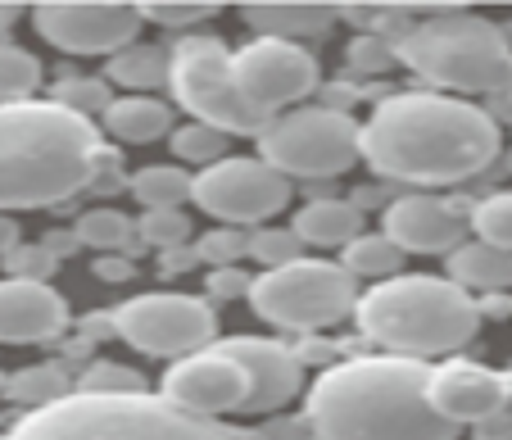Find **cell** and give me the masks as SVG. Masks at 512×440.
<instances>
[{
	"label": "cell",
	"mask_w": 512,
	"mask_h": 440,
	"mask_svg": "<svg viewBox=\"0 0 512 440\" xmlns=\"http://www.w3.org/2000/svg\"><path fill=\"white\" fill-rule=\"evenodd\" d=\"M195 259L213 268H236L245 259V232L241 227H209L195 241Z\"/></svg>",
	"instance_id": "cell-35"
},
{
	"label": "cell",
	"mask_w": 512,
	"mask_h": 440,
	"mask_svg": "<svg viewBox=\"0 0 512 440\" xmlns=\"http://www.w3.org/2000/svg\"><path fill=\"white\" fill-rule=\"evenodd\" d=\"M245 291H250V273H241V268H213L209 273L213 300H241Z\"/></svg>",
	"instance_id": "cell-40"
},
{
	"label": "cell",
	"mask_w": 512,
	"mask_h": 440,
	"mask_svg": "<svg viewBox=\"0 0 512 440\" xmlns=\"http://www.w3.org/2000/svg\"><path fill=\"white\" fill-rule=\"evenodd\" d=\"M127 191L145 209H182V200H191V173L182 164H145L127 177Z\"/></svg>",
	"instance_id": "cell-24"
},
{
	"label": "cell",
	"mask_w": 512,
	"mask_h": 440,
	"mask_svg": "<svg viewBox=\"0 0 512 440\" xmlns=\"http://www.w3.org/2000/svg\"><path fill=\"white\" fill-rule=\"evenodd\" d=\"M449 282L472 291H503L512 286V255L494 250L485 241H463L458 250H449Z\"/></svg>",
	"instance_id": "cell-22"
},
{
	"label": "cell",
	"mask_w": 512,
	"mask_h": 440,
	"mask_svg": "<svg viewBox=\"0 0 512 440\" xmlns=\"http://www.w3.org/2000/svg\"><path fill=\"white\" fill-rule=\"evenodd\" d=\"M508 168H512V155H508Z\"/></svg>",
	"instance_id": "cell-46"
},
{
	"label": "cell",
	"mask_w": 512,
	"mask_h": 440,
	"mask_svg": "<svg viewBox=\"0 0 512 440\" xmlns=\"http://www.w3.org/2000/svg\"><path fill=\"white\" fill-rule=\"evenodd\" d=\"M141 23H159V28H191L218 14V5H136Z\"/></svg>",
	"instance_id": "cell-37"
},
{
	"label": "cell",
	"mask_w": 512,
	"mask_h": 440,
	"mask_svg": "<svg viewBox=\"0 0 512 440\" xmlns=\"http://www.w3.org/2000/svg\"><path fill=\"white\" fill-rule=\"evenodd\" d=\"M395 59H404L422 82L449 91H476V96L512 91V41L503 37L499 23L463 14L458 5L413 23L399 37Z\"/></svg>",
	"instance_id": "cell-6"
},
{
	"label": "cell",
	"mask_w": 512,
	"mask_h": 440,
	"mask_svg": "<svg viewBox=\"0 0 512 440\" xmlns=\"http://www.w3.org/2000/svg\"><path fill=\"white\" fill-rule=\"evenodd\" d=\"M0 440H5V436H0Z\"/></svg>",
	"instance_id": "cell-48"
},
{
	"label": "cell",
	"mask_w": 512,
	"mask_h": 440,
	"mask_svg": "<svg viewBox=\"0 0 512 440\" xmlns=\"http://www.w3.org/2000/svg\"><path fill=\"white\" fill-rule=\"evenodd\" d=\"M349 64H354L358 73H381V69H390V64H399L395 59V46H390L386 37H358L354 46H349Z\"/></svg>",
	"instance_id": "cell-38"
},
{
	"label": "cell",
	"mask_w": 512,
	"mask_h": 440,
	"mask_svg": "<svg viewBox=\"0 0 512 440\" xmlns=\"http://www.w3.org/2000/svg\"><path fill=\"white\" fill-rule=\"evenodd\" d=\"M399 264H404L399 245L386 241L381 232L354 236V241L345 245V255H340V268H345L354 282H358V277H377V282H386V277H399Z\"/></svg>",
	"instance_id": "cell-25"
},
{
	"label": "cell",
	"mask_w": 512,
	"mask_h": 440,
	"mask_svg": "<svg viewBox=\"0 0 512 440\" xmlns=\"http://www.w3.org/2000/svg\"><path fill=\"white\" fill-rule=\"evenodd\" d=\"M508 100H512V91H508Z\"/></svg>",
	"instance_id": "cell-47"
},
{
	"label": "cell",
	"mask_w": 512,
	"mask_h": 440,
	"mask_svg": "<svg viewBox=\"0 0 512 440\" xmlns=\"http://www.w3.org/2000/svg\"><path fill=\"white\" fill-rule=\"evenodd\" d=\"M467 218L454 200L440 196H399L381 209V236L399 245V255H449L463 245Z\"/></svg>",
	"instance_id": "cell-16"
},
{
	"label": "cell",
	"mask_w": 512,
	"mask_h": 440,
	"mask_svg": "<svg viewBox=\"0 0 512 440\" xmlns=\"http://www.w3.org/2000/svg\"><path fill=\"white\" fill-rule=\"evenodd\" d=\"M168 404L195 413V418H223V413H241L245 395H250V382L245 372L227 359L218 345L209 350H195L186 359H173V368L164 372V386H159Z\"/></svg>",
	"instance_id": "cell-14"
},
{
	"label": "cell",
	"mask_w": 512,
	"mask_h": 440,
	"mask_svg": "<svg viewBox=\"0 0 512 440\" xmlns=\"http://www.w3.org/2000/svg\"><path fill=\"white\" fill-rule=\"evenodd\" d=\"M250 309L259 313L263 323L281 327V332H322L336 327L340 318H349L358 304V286L331 259H295L286 268L250 277L245 291Z\"/></svg>",
	"instance_id": "cell-8"
},
{
	"label": "cell",
	"mask_w": 512,
	"mask_h": 440,
	"mask_svg": "<svg viewBox=\"0 0 512 440\" xmlns=\"http://www.w3.org/2000/svg\"><path fill=\"white\" fill-rule=\"evenodd\" d=\"M41 87V59L32 50L0 41V105H19L32 100V91Z\"/></svg>",
	"instance_id": "cell-28"
},
{
	"label": "cell",
	"mask_w": 512,
	"mask_h": 440,
	"mask_svg": "<svg viewBox=\"0 0 512 440\" xmlns=\"http://www.w3.org/2000/svg\"><path fill=\"white\" fill-rule=\"evenodd\" d=\"M19 23V5H0V32Z\"/></svg>",
	"instance_id": "cell-45"
},
{
	"label": "cell",
	"mask_w": 512,
	"mask_h": 440,
	"mask_svg": "<svg viewBox=\"0 0 512 440\" xmlns=\"http://www.w3.org/2000/svg\"><path fill=\"white\" fill-rule=\"evenodd\" d=\"M213 345H218V350L245 372V382H250V395H245L241 413H277L304 391V363L295 359L290 345L263 341V336H232V341H213Z\"/></svg>",
	"instance_id": "cell-15"
},
{
	"label": "cell",
	"mask_w": 512,
	"mask_h": 440,
	"mask_svg": "<svg viewBox=\"0 0 512 440\" xmlns=\"http://www.w3.org/2000/svg\"><path fill=\"white\" fill-rule=\"evenodd\" d=\"M59 259L50 255L46 245H14L10 255H5V273L14 277V282H50V273H55Z\"/></svg>",
	"instance_id": "cell-36"
},
{
	"label": "cell",
	"mask_w": 512,
	"mask_h": 440,
	"mask_svg": "<svg viewBox=\"0 0 512 440\" xmlns=\"http://www.w3.org/2000/svg\"><path fill=\"white\" fill-rule=\"evenodd\" d=\"M5 395H10L14 404H23V409H46V404L73 395V382H68L64 363H41V368L14 372L10 382H5Z\"/></svg>",
	"instance_id": "cell-26"
},
{
	"label": "cell",
	"mask_w": 512,
	"mask_h": 440,
	"mask_svg": "<svg viewBox=\"0 0 512 440\" xmlns=\"http://www.w3.org/2000/svg\"><path fill=\"white\" fill-rule=\"evenodd\" d=\"M191 200L227 227L268 223L286 209L290 182L254 155H227L191 177Z\"/></svg>",
	"instance_id": "cell-11"
},
{
	"label": "cell",
	"mask_w": 512,
	"mask_h": 440,
	"mask_svg": "<svg viewBox=\"0 0 512 440\" xmlns=\"http://www.w3.org/2000/svg\"><path fill=\"white\" fill-rule=\"evenodd\" d=\"M73 236H78V245H91L100 255H118L123 245H132L136 223L127 214H118V209H87L73 223Z\"/></svg>",
	"instance_id": "cell-27"
},
{
	"label": "cell",
	"mask_w": 512,
	"mask_h": 440,
	"mask_svg": "<svg viewBox=\"0 0 512 440\" xmlns=\"http://www.w3.org/2000/svg\"><path fill=\"white\" fill-rule=\"evenodd\" d=\"M467 227L476 232V241L494 245L503 255H512V191H494L467 214Z\"/></svg>",
	"instance_id": "cell-29"
},
{
	"label": "cell",
	"mask_w": 512,
	"mask_h": 440,
	"mask_svg": "<svg viewBox=\"0 0 512 440\" xmlns=\"http://www.w3.org/2000/svg\"><path fill=\"white\" fill-rule=\"evenodd\" d=\"M105 82H118V87H132V91L168 87V50L164 46H141V41H132L127 50L109 55Z\"/></svg>",
	"instance_id": "cell-23"
},
{
	"label": "cell",
	"mask_w": 512,
	"mask_h": 440,
	"mask_svg": "<svg viewBox=\"0 0 512 440\" xmlns=\"http://www.w3.org/2000/svg\"><path fill=\"white\" fill-rule=\"evenodd\" d=\"M259 155L281 177H340L358 164V118L331 105H295L259 132Z\"/></svg>",
	"instance_id": "cell-9"
},
{
	"label": "cell",
	"mask_w": 512,
	"mask_h": 440,
	"mask_svg": "<svg viewBox=\"0 0 512 440\" xmlns=\"http://www.w3.org/2000/svg\"><path fill=\"white\" fill-rule=\"evenodd\" d=\"M290 232L300 236L304 245H340L345 250L354 236H363V209L354 200H340V196H318L295 214Z\"/></svg>",
	"instance_id": "cell-20"
},
{
	"label": "cell",
	"mask_w": 512,
	"mask_h": 440,
	"mask_svg": "<svg viewBox=\"0 0 512 440\" xmlns=\"http://www.w3.org/2000/svg\"><path fill=\"white\" fill-rule=\"evenodd\" d=\"M105 159L91 118L55 100L0 105V214L64 205L96 182Z\"/></svg>",
	"instance_id": "cell-3"
},
{
	"label": "cell",
	"mask_w": 512,
	"mask_h": 440,
	"mask_svg": "<svg viewBox=\"0 0 512 440\" xmlns=\"http://www.w3.org/2000/svg\"><path fill=\"white\" fill-rule=\"evenodd\" d=\"M340 19L336 5H245V23L254 28V37H272V41H295L304 37H322L331 32Z\"/></svg>",
	"instance_id": "cell-19"
},
{
	"label": "cell",
	"mask_w": 512,
	"mask_h": 440,
	"mask_svg": "<svg viewBox=\"0 0 512 440\" xmlns=\"http://www.w3.org/2000/svg\"><path fill=\"white\" fill-rule=\"evenodd\" d=\"M168 141H173V155L182 159V164L209 168V164H218V159H227V141H232V137L204 128V123H186V128L168 132Z\"/></svg>",
	"instance_id": "cell-31"
},
{
	"label": "cell",
	"mask_w": 512,
	"mask_h": 440,
	"mask_svg": "<svg viewBox=\"0 0 512 440\" xmlns=\"http://www.w3.org/2000/svg\"><path fill=\"white\" fill-rule=\"evenodd\" d=\"M5 440H254L223 422L195 418L164 395H64L46 409H28Z\"/></svg>",
	"instance_id": "cell-5"
},
{
	"label": "cell",
	"mask_w": 512,
	"mask_h": 440,
	"mask_svg": "<svg viewBox=\"0 0 512 440\" xmlns=\"http://www.w3.org/2000/svg\"><path fill=\"white\" fill-rule=\"evenodd\" d=\"M73 391H82V395H136V391H145V382H141V372L127 368V363L96 359L78 377V386H73Z\"/></svg>",
	"instance_id": "cell-32"
},
{
	"label": "cell",
	"mask_w": 512,
	"mask_h": 440,
	"mask_svg": "<svg viewBox=\"0 0 512 440\" xmlns=\"http://www.w3.org/2000/svg\"><path fill=\"white\" fill-rule=\"evenodd\" d=\"M100 123H105V132L114 141L145 146V141H159L173 132V109L155 96H123V100H109Z\"/></svg>",
	"instance_id": "cell-21"
},
{
	"label": "cell",
	"mask_w": 512,
	"mask_h": 440,
	"mask_svg": "<svg viewBox=\"0 0 512 440\" xmlns=\"http://www.w3.org/2000/svg\"><path fill=\"white\" fill-rule=\"evenodd\" d=\"M136 236L164 255V250H177V245H191V218L182 209H145L141 223H136Z\"/></svg>",
	"instance_id": "cell-33"
},
{
	"label": "cell",
	"mask_w": 512,
	"mask_h": 440,
	"mask_svg": "<svg viewBox=\"0 0 512 440\" xmlns=\"http://www.w3.org/2000/svg\"><path fill=\"white\" fill-rule=\"evenodd\" d=\"M232 73L245 105L259 109L263 118H277L286 109H295L322 82L318 59L309 50L295 46V41H272V37H254L250 46L232 50Z\"/></svg>",
	"instance_id": "cell-12"
},
{
	"label": "cell",
	"mask_w": 512,
	"mask_h": 440,
	"mask_svg": "<svg viewBox=\"0 0 512 440\" xmlns=\"http://www.w3.org/2000/svg\"><path fill=\"white\" fill-rule=\"evenodd\" d=\"M68 332V304L50 282H0V345H50Z\"/></svg>",
	"instance_id": "cell-18"
},
{
	"label": "cell",
	"mask_w": 512,
	"mask_h": 440,
	"mask_svg": "<svg viewBox=\"0 0 512 440\" xmlns=\"http://www.w3.org/2000/svg\"><path fill=\"white\" fill-rule=\"evenodd\" d=\"M503 372L485 368L476 359H445L440 368H431V409L445 422L463 427H481L485 418H494V409L503 404Z\"/></svg>",
	"instance_id": "cell-17"
},
{
	"label": "cell",
	"mask_w": 512,
	"mask_h": 440,
	"mask_svg": "<svg viewBox=\"0 0 512 440\" xmlns=\"http://www.w3.org/2000/svg\"><path fill=\"white\" fill-rule=\"evenodd\" d=\"M32 28L64 55H118L136 41V5H37Z\"/></svg>",
	"instance_id": "cell-13"
},
{
	"label": "cell",
	"mask_w": 512,
	"mask_h": 440,
	"mask_svg": "<svg viewBox=\"0 0 512 440\" xmlns=\"http://www.w3.org/2000/svg\"><path fill=\"white\" fill-rule=\"evenodd\" d=\"M431 368L399 354L336 359L309 386L313 440H458V427L431 409Z\"/></svg>",
	"instance_id": "cell-2"
},
{
	"label": "cell",
	"mask_w": 512,
	"mask_h": 440,
	"mask_svg": "<svg viewBox=\"0 0 512 440\" xmlns=\"http://www.w3.org/2000/svg\"><path fill=\"white\" fill-rule=\"evenodd\" d=\"M245 255L254 264H263V273H272V268H286L295 259H304V241L290 227H254L245 236Z\"/></svg>",
	"instance_id": "cell-30"
},
{
	"label": "cell",
	"mask_w": 512,
	"mask_h": 440,
	"mask_svg": "<svg viewBox=\"0 0 512 440\" xmlns=\"http://www.w3.org/2000/svg\"><path fill=\"white\" fill-rule=\"evenodd\" d=\"M503 137L490 109L440 91L386 96L358 123V159L404 186H454L485 173Z\"/></svg>",
	"instance_id": "cell-1"
},
{
	"label": "cell",
	"mask_w": 512,
	"mask_h": 440,
	"mask_svg": "<svg viewBox=\"0 0 512 440\" xmlns=\"http://www.w3.org/2000/svg\"><path fill=\"white\" fill-rule=\"evenodd\" d=\"M132 273H136V264L127 255H100L96 259V277H100V282H127Z\"/></svg>",
	"instance_id": "cell-41"
},
{
	"label": "cell",
	"mask_w": 512,
	"mask_h": 440,
	"mask_svg": "<svg viewBox=\"0 0 512 440\" xmlns=\"http://www.w3.org/2000/svg\"><path fill=\"white\" fill-rule=\"evenodd\" d=\"M503 404L494 409V418H485L481 427H472V440H512V372H503Z\"/></svg>",
	"instance_id": "cell-39"
},
{
	"label": "cell",
	"mask_w": 512,
	"mask_h": 440,
	"mask_svg": "<svg viewBox=\"0 0 512 440\" xmlns=\"http://www.w3.org/2000/svg\"><path fill=\"white\" fill-rule=\"evenodd\" d=\"M354 323L386 354L426 363L435 354L463 350L481 327V309L449 277L399 273L368 286V295H358Z\"/></svg>",
	"instance_id": "cell-4"
},
{
	"label": "cell",
	"mask_w": 512,
	"mask_h": 440,
	"mask_svg": "<svg viewBox=\"0 0 512 440\" xmlns=\"http://www.w3.org/2000/svg\"><path fill=\"white\" fill-rule=\"evenodd\" d=\"M114 332L132 345L136 354L150 359H186L195 350H209L218 336V313L200 295H177V291H145L118 304Z\"/></svg>",
	"instance_id": "cell-10"
},
{
	"label": "cell",
	"mask_w": 512,
	"mask_h": 440,
	"mask_svg": "<svg viewBox=\"0 0 512 440\" xmlns=\"http://www.w3.org/2000/svg\"><path fill=\"white\" fill-rule=\"evenodd\" d=\"M200 264V259H195V245H177V250H164V273H191V268Z\"/></svg>",
	"instance_id": "cell-42"
},
{
	"label": "cell",
	"mask_w": 512,
	"mask_h": 440,
	"mask_svg": "<svg viewBox=\"0 0 512 440\" xmlns=\"http://www.w3.org/2000/svg\"><path fill=\"white\" fill-rule=\"evenodd\" d=\"M168 91L173 100L204 128L223 132V137H259L272 118L245 105L241 87L232 73V50L223 37H204L186 32L168 50Z\"/></svg>",
	"instance_id": "cell-7"
},
{
	"label": "cell",
	"mask_w": 512,
	"mask_h": 440,
	"mask_svg": "<svg viewBox=\"0 0 512 440\" xmlns=\"http://www.w3.org/2000/svg\"><path fill=\"white\" fill-rule=\"evenodd\" d=\"M82 336H87V341H105V336H114V318H109V313H91V318H82Z\"/></svg>",
	"instance_id": "cell-43"
},
{
	"label": "cell",
	"mask_w": 512,
	"mask_h": 440,
	"mask_svg": "<svg viewBox=\"0 0 512 440\" xmlns=\"http://www.w3.org/2000/svg\"><path fill=\"white\" fill-rule=\"evenodd\" d=\"M19 241H23V236H19V223H14L10 214H0V259L10 255V250H14Z\"/></svg>",
	"instance_id": "cell-44"
},
{
	"label": "cell",
	"mask_w": 512,
	"mask_h": 440,
	"mask_svg": "<svg viewBox=\"0 0 512 440\" xmlns=\"http://www.w3.org/2000/svg\"><path fill=\"white\" fill-rule=\"evenodd\" d=\"M50 100L64 105V109H73V114H82V118H91V114H105L114 96H109L105 78H64V82H55Z\"/></svg>",
	"instance_id": "cell-34"
}]
</instances>
